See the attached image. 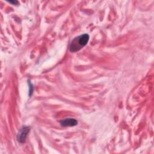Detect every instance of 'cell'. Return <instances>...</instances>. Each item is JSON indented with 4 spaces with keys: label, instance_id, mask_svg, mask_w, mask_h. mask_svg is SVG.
Instances as JSON below:
<instances>
[{
    "label": "cell",
    "instance_id": "obj_1",
    "mask_svg": "<svg viewBox=\"0 0 154 154\" xmlns=\"http://www.w3.org/2000/svg\"><path fill=\"white\" fill-rule=\"evenodd\" d=\"M89 35L87 34H84L74 38L70 44V51L73 52L79 51L87 45Z\"/></svg>",
    "mask_w": 154,
    "mask_h": 154
},
{
    "label": "cell",
    "instance_id": "obj_2",
    "mask_svg": "<svg viewBox=\"0 0 154 154\" xmlns=\"http://www.w3.org/2000/svg\"><path fill=\"white\" fill-rule=\"evenodd\" d=\"M29 131V128L27 126L22 127L17 134V140L20 143H23L25 141L27 134Z\"/></svg>",
    "mask_w": 154,
    "mask_h": 154
},
{
    "label": "cell",
    "instance_id": "obj_3",
    "mask_svg": "<svg viewBox=\"0 0 154 154\" xmlns=\"http://www.w3.org/2000/svg\"><path fill=\"white\" fill-rule=\"evenodd\" d=\"M60 124L63 127H69V126H74L78 124V122L76 119H66L62 120L60 122Z\"/></svg>",
    "mask_w": 154,
    "mask_h": 154
},
{
    "label": "cell",
    "instance_id": "obj_4",
    "mask_svg": "<svg viewBox=\"0 0 154 154\" xmlns=\"http://www.w3.org/2000/svg\"><path fill=\"white\" fill-rule=\"evenodd\" d=\"M9 2L10 3H13V4H17V1H9Z\"/></svg>",
    "mask_w": 154,
    "mask_h": 154
}]
</instances>
